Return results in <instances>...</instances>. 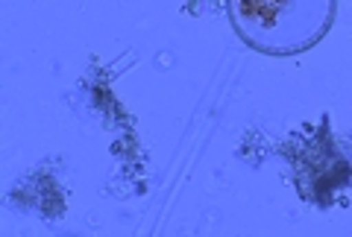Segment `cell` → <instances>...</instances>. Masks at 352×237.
I'll return each mask as SVG.
<instances>
[{"mask_svg": "<svg viewBox=\"0 0 352 237\" xmlns=\"http://www.w3.org/2000/svg\"><path fill=\"white\" fill-rule=\"evenodd\" d=\"M235 12L252 45L294 50L317 38L332 15V0H235Z\"/></svg>", "mask_w": 352, "mask_h": 237, "instance_id": "cell-1", "label": "cell"}]
</instances>
